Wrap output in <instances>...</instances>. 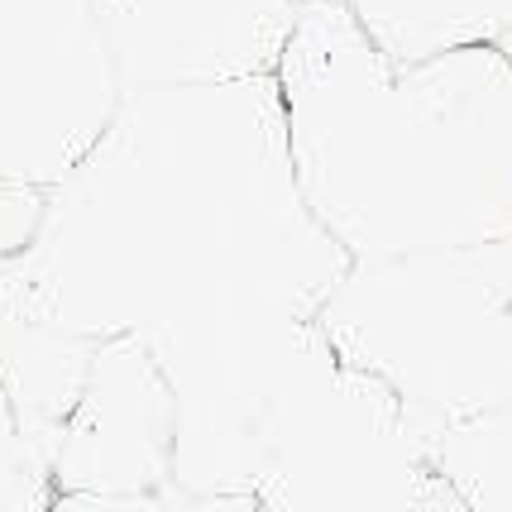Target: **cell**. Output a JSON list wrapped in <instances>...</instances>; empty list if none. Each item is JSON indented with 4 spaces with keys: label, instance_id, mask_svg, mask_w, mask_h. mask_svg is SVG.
<instances>
[{
    "label": "cell",
    "instance_id": "obj_1",
    "mask_svg": "<svg viewBox=\"0 0 512 512\" xmlns=\"http://www.w3.org/2000/svg\"><path fill=\"white\" fill-rule=\"evenodd\" d=\"M350 264L297 187L278 77L130 91L0 264V307L82 340L144 335L178 388L173 489L245 493Z\"/></svg>",
    "mask_w": 512,
    "mask_h": 512
},
{
    "label": "cell",
    "instance_id": "obj_2",
    "mask_svg": "<svg viewBox=\"0 0 512 512\" xmlns=\"http://www.w3.org/2000/svg\"><path fill=\"white\" fill-rule=\"evenodd\" d=\"M297 187L350 259L512 235V58H388L345 0H302L278 63Z\"/></svg>",
    "mask_w": 512,
    "mask_h": 512
},
{
    "label": "cell",
    "instance_id": "obj_3",
    "mask_svg": "<svg viewBox=\"0 0 512 512\" xmlns=\"http://www.w3.org/2000/svg\"><path fill=\"white\" fill-rule=\"evenodd\" d=\"M340 364L379 379L426 446L512 402V235L355 259L316 316Z\"/></svg>",
    "mask_w": 512,
    "mask_h": 512
},
{
    "label": "cell",
    "instance_id": "obj_4",
    "mask_svg": "<svg viewBox=\"0 0 512 512\" xmlns=\"http://www.w3.org/2000/svg\"><path fill=\"white\" fill-rule=\"evenodd\" d=\"M125 96L91 0H0V264L34 240Z\"/></svg>",
    "mask_w": 512,
    "mask_h": 512
},
{
    "label": "cell",
    "instance_id": "obj_5",
    "mask_svg": "<svg viewBox=\"0 0 512 512\" xmlns=\"http://www.w3.org/2000/svg\"><path fill=\"white\" fill-rule=\"evenodd\" d=\"M125 91L273 77L302 0H91Z\"/></svg>",
    "mask_w": 512,
    "mask_h": 512
},
{
    "label": "cell",
    "instance_id": "obj_6",
    "mask_svg": "<svg viewBox=\"0 0 512 512\" xmlns=\"http://www.w3.org/2000/svg\"><path fill=\"white\" fill-rule=\"evenodd\" d=\"M58 493H163L178 484V388L144 335L96 340L87 388L53 455Z\"/></svg>",
    "mask_w": 512,
    "mask_h": 512
},
{
    "label": "cell",
    "instance_id": "obj_7",
    "mask_svg": "<svg viewBox=\"0 0 512 512\" xmlns=\"http://www.w3.org/2000/svg\"><path fill=\"white\" fill-rule=\"evenodd\" d=\"M96 340H82L58 326H39L0 307V383L20 407L24 426L58 455L67 417L87 388Z\"/></svg>",
    "mask_w": 512,
    "mask_h": 512
},
{
    "label": "cell",
    "instance_id": "obj_8",
    "mask_svg": "<svg viewBox=\"0 0 512 512\" xmlns=\"http://www.w3.org/2000/svg\"><path fill=\"white\" fill-rule=\"evenodd\" d=\"M369 39L398 58L417 63L465 44H503L512 34V0H345Z\"/></svg>",
    "mask_w": 512,
    "mask_h": 512
},
{
    "label": "cell",
    "instance_id": "obj_9",
    "mask_svg": "<svg viewBox=\"0 0 512 512\" xmlns=\"http://www.w3.org/2000/svg\"><path fill=\"white\" fill-rule=\"evenodd\" d=\"M426 460L474 512H512V402L441 426Z\"/></svg>",
    "mask_w": 512,
    "mask_h": 512
},
{
    "label": "cell",
    "instance_id": "obj_10",
    "mask_svg": "<svg viewBox=\"0 0 512 512\" xmlns=\"http://www.w3.org/2000/svg\"><path fill=\"white\" fill-rule=\"evenodd\" d=\"M58 498L53 455L24 426L20 407L0 383V512H48Z\"/></svg>",
    "mask_w": 512,
    "mask_h": 512
},
{
    "label": "cell",
    "instance_id": "obj_11",
    "mask_svg": "<svg viewBox=\"0 0 512 512\" xmlns=\"http://www.w3.org/2000/svg\"><path fill=\"white\" fill-rule=\"evenodd\" d=\"M48 512H163L158 493H58Z\"/></svg>",
    "mask_w": 512,
    "mask_h": 512
},
{
    "label": "cell",
    "instance_id": "obj_12",
    "mask_svg": "<svg viewBox=\"0 0 512 512\" xmlns=\"http://www.w3.org/2000/svg\"><path fill=\"white\" fill-rule=\"evenodd\" d=\"M503 48H508V58H512V34H508V39H503Z\"/></svg>",
    "mask_w": 512,
    "mask_h": 512
}]
</instances>
